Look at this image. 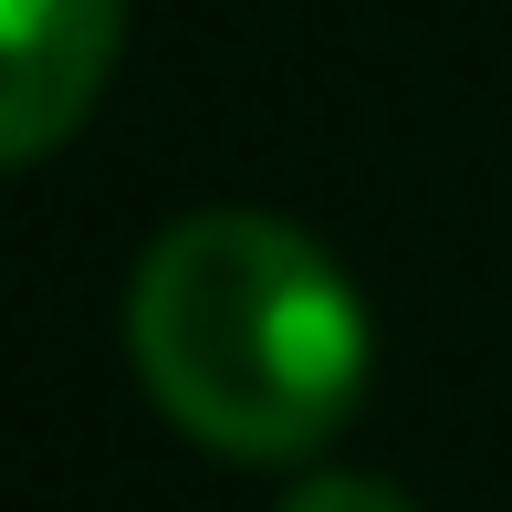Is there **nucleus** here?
I'll use <instances>...</instances> for the list:
<instances>
[{
  "label": "nucleus",
  "instance_id": "f257e3e1",
  "mask_svg": "<svg viewBox=\"0 0 512 512\" xmlns=\"http://www.w3.org/2000/svg\"><path fill=\"white\" fill-rule=\"evenodd\" d=\"M126 356L209 460H304L366 398V304L314 230L272 209H189L126 283Z\"/></svg>",
  "mask_w": 512,
  "mask_h": 512
},
{
  "label": "nucleus",
  "instance_id": "f03ea898",
  "mask_svg": "<svg viewBox=\"0 0 512 512\" xmlns=\"http://www.w3.org/2000/svg\"><path fill=\"white\" fill-rule=\"evenodd\" d=\"M126 0H0V168H32L95 115Z\"/></svg>",
  "mask_w": 512,
  "mask_h": 512
},
{
  "label": "nucleus",
  "instance_id": "7ed1b4c3",
  "mask_svg": "<svg viewBox=\"0 0 512 512\" xmlns=\"http://www.w3.org/2000/svg\"><path fill=\"white\" fill-rule=\"evenodd\" d=\"M272 512H418L398 481H366V471H314V481H293Z\"/></svg>",
  "mask_w": 512,
  "mask_h": 512
}]
</instances>
